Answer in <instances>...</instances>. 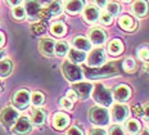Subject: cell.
I'll list each match as a JSON object with an SVG mask.
<instances>
[{
  "mask_svg": "<svg viewBox=\"0 0 149 135\" xmlns=\"http://www.w3.org/2000/svg\"><path fill=\"white\" fill-rule=\"evenodd\" d=\"M114 99L118 102H127L131 98V89L127 85H118L114 87Z\"/></svg>",
  "mask_w": 149,
  "mask_h": 135,
  "instance_id": "16",
  "label": "cell"
},
{
  "mask_svg": "<svg viewBox=\"0 0 149 135\" xmlns=\"http://www.w3.org/2000/svg\"><path fill=\"white\" fill-rule=\"evenodd\" d=\"M143 111H144V116L147 117V120L149 121V103L144 104V107H143Z\"/></svg>",
  "mask_w": 149,
  "mask_h": 135,
  "instance_id": "42",
  "label": "cell"
},
{
  "mask_svg": "<svg viewBox=\"0 0 149 135\" xmlns=\"http://www.w3.org/2000/svg\"><path fill=\"white\" fill-rule=\"evenodd\" d=\"M68 55H70V59L72 63H82L84 61H85L86 55L85 53L82 52V50H79V49H72L68 52Z\"/></svg>",
  "mask_w": 149,
  "mask_h": 135,
  "instance_id": "24",
  "label": "cell"
},
{
  "mask_svg": "<svg viewBox=\"0 0 149 135\" xmlns=\"http://www.w3.org/2000/svg\"><path fill=\"white\" fill-rule=\"evenodd\" d=\"M85 76L88 78H102V77H111L113 75L118 73L116 63H108L103 64L100 67H85Z\"/></svg>",
  "mask_w": 149,
  "mask_h": 135,
  "instance_id": "1",
  "label": "cell"
},
{
  "mask_svg": "<svg viewBox=\"0 0 149 135\" xmlns=\"http://www.w3.org/2000/svg\"><path fill=\"white\" fill-rule=\"evenodd\" d=\"M122 1H123V3H130L131 0H122Z\"/></svg>",
  "mask_w": 149,
  "mask_h": 135,
  "instance_id": "49",
  "label": "cell"
},
{
  "mask_svg": "<svg viewBox=\"0 0 149 135\" xmlns=\"http://www.w3.org/2000/svg\"><path fill=\"white\" fill-rule=\"evenodd\" d=\"M68 52H70V48H68V44L66 41H59V43L55 44L54 53L58 55V57H64Z\"/></svg>",
  "mask_w": 149,
  "mask_h": 135,
  "instance_id": "28",
  "label": "cell"
},
{
  "mask_svg": "<svg viewBox=\"0 0 149 135\" xmlns=\"http://www.w3.org/2000/svg\"><path fill=\"white\" fill-rule=\"evenodd\" d=\"M4 57H5V52H4L3 49H0V61H1V59L4 58Z\"/></svg>",
  "mask_w": 149,
  "mask_h": 135,
  "instance_id": "47",
  "label": "cell"
},
{
  "mask_svg": "<svg viewBox=\"0 0 149 135\" xmlns=\"http://www.w3.org/2000/svg\"><path fill=\"white\" fill-rule=\"evenodd\" d=\"M148 3L145 0H136V1L132 4L131 7V10L136 17H145L148 13Z\"/></svg>",
  "mask_w": 149,
  "mask_h": 135,
  "instance_id": "18",
  "label": "cell"
},
{
  "mask_svg": "<svg viewBox=\"0 0 149 135\" xmlns=\"http://www.w3.org/2000/svg\"><path fill=\"white\" fill-rule=\"evenodd\" d=\"M24 10L26 15H29L30 21H37L41 18V4L37 0H26L24 1Z\"/></svg>",
  "mask_w": 149,
  "mask_h": 135,
  "instance_id": "6",
  "label": "cell"
},
{
  "mask_svg": "<svg viewBox=\"0 0 149 135\" xmlns=\"http://www.w3.org/2000/svg\"><path fill=\"white\" fill-rule=\"evenodd\" d=\"M66 135H84V131L80 127H77V126H72V127H70L67 130Z\"/></svg>",
  "mask_w": 149,
  "mask_h": 135,
  "instance_id": "38",
  "label": "cell"
},
{
  "mask_svg": "<svg viewBox=\"0 0 149 135\" xmlns=\"http://www.w3.org/2000/svg\"><path fill=\"white\" fill-rule=\"evenodd\" d=\"M99 17H100V13H99V9L95 5H88L84 9V20L88 23L94 24L99 20Z\"/></svg>",
  "mask_w": 149,
  "mask_h": 135,
  "instance_id": "15",
  "label": "cell"
},
{
  "mask_svg": "<svg viewBox=\"0 0 149 135\" xmlns=\"http://www.w3.org/2000/svg\"><path fill=\"white\" fill-rule=\"evenodd\" d=\"M63 12V3L62 0H53L48 5L46 9L41 10V18H49V17H57Z\"/></svg>",
  "mask_w": 149,
  "mask_h": 135,
  "instance_id": "10",
  "label": "cell"
},
{
  "mask_svg": "<svg viewBox=\"0 0 149 135\" xmlns=\"http://www.w3.org/2000/svg\"><path fill=\"white\" fill-rule=\"evenodd\" d=\"M105 63V52L103 49L98 48L94 49L88 57V66L89 67H100Z\"/></svg>",
  "mask_w": 149,
  "mask_h": 135,
  "instance_id": "9",
  "label": "cell"
},
{
  "mask_svg": "<svg viewBox=\"0 0 149 135\" xmlns=\"http://www.w3.org/2000/svg\"><path fill=\"white\" fill-rule=\"evenodd\" d=\"M120 26L122 30L125 31H135V29L138 27V23L135 22V20L131 17V15H121L120 17V21H118Z\"/></svg>",
  "mask_w": 149,
  "mask_h": 135,
  "instance_id": "19",
  "label": "cell"
},
{
  "mask_svg": "<svg viewBox=\"0 0 149 135\" xmlns=\"http://www.w3.org/2000/svg\"><path fill=\"white\" fill-rule=\"evenodd\" d=\"M94 87V92H93V98L94 100L100 104L102 107H109L112 106V102H113V97H112L111 90H108L107 87L102 84H98L97 86Z\"/></svg>",
  "mask_w": 149,
  "mask_h": 135,
  "instance_id": "2",
  "label": "cell"
},
{
  "mask_svg": "<svg viewBox=\"0 0 149 135\" xmlns=\"http://www.w3.org/2000/svg\"><path fill=\"white\" fill-rule=\"evenodd\" d=\"M18 117H19V113H18L17 109L13 108V107H7L0 113V122L5 129L9 130V129L13 127V125L18 120Z\"/></svg>",
  "mask_w": 149,
  "mask_h": 135,
  "instance_id": "5",
  "label": "cell"
},
{
  "mask_svg": "<svg viewBox=\"0 0 149 135\" xmlns=\"http://www.w3.org/2000/svg\"><path fill=\"white\" fill-rule=\"evenodd\" d=\"M4 44H5V36L3 32H0V48H1Z\"/></svg>",
  "mask_w": 149,
  "mask_h": 135,
  "instance_id": "45",
  "label": "cell"
},
{
  "mask_svg": "<svg viewBox=\"0 0 149 135\" xmlns=\"http://www.w3.org/2000/svg\"><path fill=\"white\" fill-rule=\"evenodd\" d=\"M73 46L74 49L82 50V52H89L91 49V43H90L89 39L84 36H76L73 39Z\"/></svg>",
  "mask_w": 149,
  "mask_h": 135,
  "instance_id": "21",
  "label": "cell"
},
{
  "mask_svg": "<svg viewBox=\"0 0 149 135\" xmlns=\"http://www.w3.org/2000/svg\"><path fill=\"white\" fill-rule=\"evenodd\" d=\"M126 129H127V131H129L130 134H132V135H136V134H139L140 133V130H141V125H140V122H139L138 120H129L126 122Z\"/></svg>",
  "mask_w": 149,
  "mask_h": 135,
  "instance_id": "26",
  "label": "cell"
},
{
  "mask_svg": "<svg viewBox=\"0 0 149 135\" xmlns=\"http://www.w3.org/2000/svg\"><path fill=\"white\" fill-rule=\"evenodd\" d=\"M85 8V0H70L66 4V12L70 14H77Z\"/></svg>",
  "mask_w": 149,
  "mask_h": 135,
  "instance_id": "20",
  "label": "cell"
},
{
  "mask_svg": "<svg viewBox=\"0 0 149 135\" xmlns=\"http://www.w3.org/2000/svg\"><path fill=\"white\" fill-rule=\"evenodd\" d=\"M50 31H52V34L54 36L61 37V36H63L64 34H66L67 29H66V24H64V23H62V22H55V23L52 24Z\"/></svg>",
  "mask_w": 149,
  "mask_h": 135,
  "instance_id": "27",
  "label": "cell"
},
{
  "mask_svg": "<svg viewBox=\"0 0 149 135\" xmlns=\"http://www.w3.org/2000/svg\"><path fill=\"white\" fill-rule=\"evenodd\" d=\"M31 115H32V122L35 125H42L46 120V113L40 108H33Z\"/></svg>",
  "mask_w": 149,
  "mask_h": 135,
  "instance_id": "23",
  "label": "cell"
},
{
  "mask_svg": "<svg viewBox=\"0 0 149 135\" xmlns=\"http://www.w3.org/2000/svg\"><path fill=\"white\" fill-rule=\"evenodd\" d=\"M37 1H39L40 4H42V5H49L53 0H37Z\"/></svg>",
  "mask_w": 149,
  "mask_h": 135,
  "instance_id": "46",
  "label": "cell"
},
{
  "mask_svg": "<svg viewBox=\"0 0 149 135\" xmlns=\"http://www.w3.org/2000/svg\"><path fill=\"white\" fill-rule=\"evenodd\" d=\"M67 98L70 100H72V102H74V100L77 99V95H76V93H74L73 90H70V92L67 93Z\"/></svg>",
  "mask_w": 149,
  "mask_h": 135,
  "instance_id": "41",
  "label": "cell"
},
{
  "mask_svg": "<svg viewBox=\"0 0 149 135\" xmlns=\"http://www.w3.org/2000/svg\"><path fill=\"white\" fill-rule=\"evenodd\" d=\"M89 135H107V133H105L103 129H91Z\"/></svg>",
  "mask_w": 149,
  "mask_h": 135,
  "instance_id": "40",
  "label": "cell"
},
{
  "mask_svg": "<svg viewBox=\"0 0 149 135\" xmlns=\"http://www.w3.org/2000/svg\"><path fill=\"white\" fill-rule=\"evenodd\" d=\"M123 70L127 72H134L136 70V62L132 58H126L123 61Z\"/></svg>",
  "mask_w": 149,
  "mask_h": 135,
  "instance_id": "31",
  "label": "cell"
},
{
  "mask_svg": "<svg viewBox=\"0 0 149 135\" xmlns=\"http://www.w3.org/2000/svg\"><path fill=\"white\" fill-rule=\"evenodd\" d=\"M13 71V64L10 61L4 59V61H0V77H7L12 73Z\"/></svg>",
  "mask_w": 149,
  "mask_h": 135,
  "instance_id": "25",
  "label": "cell"
},
{
  "mask_svg": "<svg viewBox=\"0 0 149 135\" xmlns=\"http://www.w3.org/2000/svg\"><path fill=\"white\" fill-rule=\"evenodd\" d=\"M31 102V94L27 89H21L13 95V106L17 109H26Z\"/></svg>",
  "mask_w": 149,
  "mask_h": 135,
  "instance_id": "7",
  "label": "cell"
},
{
  "mask_svg": "<svg viewBox=\"0 0 149 135\" xmlns=\"http://www.w3.org/2000/svg\"><path fill=\"white\" fill-rule=\"evenodd\" d=\"M129 108L123 104H114L112 108V117L116 122H123L129 117Z\"/></svg>",
  "mask_w": 149,
  "mask_h": 135,
  "instance_id": "12",
  "label": "cell"
},
{
  "mask_svg": "<svg viewBox=\"0 0 149 135\" xmlns=\"http://www.w3.org/2000/svg\"><path fill=\"white\" fill-rule=\"evenodd\" d=\"M13 133L17 135H26L32 130V124H31L30 118L26 116H21L18 117V120L15 121V124L13 125Z\"/></svg>",
  "mask_w": 149,
  "mask_h": 135,
  "instance_id": "8",
  "label": "cell"
},
{
  "mask_svg": "<svg viewBox=\"0 0 149 135\" xmlns=\"http://www.w3.org/2000/svg\"><path fill=\"white\" fill-rule=\"evenodd\" d=\"M90 121L97 126H107L109 124V112L105 107H93L89 113Z\"/></svg>",
  "mask_w": 149,
  "mask_h": 135,
  "instance_id": "4",
  "label": "cell"
},
{
  "mask_svg": "<svg viewBox=\"0 0 149 135\" xmlns=\"http://www.w3.org/2000/svg\"><path fill=\"white\" fill-rule=\"evenodd\" d=\"M44 100H45L44 94L40 93V92H36V93H33L32 95H31V102H32V104L35 107L42 106L44 104Z\"/></svg>",
  "mask_w": 149,
  "mask_h": 135,
  "instance_id": "30",
  "label": "cell"
},
{
  "mask_svg": "<svg viewBox=\"0 0 149 135\" xmlns=\"http://www.w3.org/2000/svg\"><path fill=\"white\" fill-rule=\"evenodd\" d=\"M72 90L76 93L77 98L88 99L93 92V85L89 83H74L72 85Z\"/></svg>",
  "mask_w": 149,
  "mask_h": 135,
  "instance_id": "11",
  "label": "cell"
},
{
  "mask_svg": "<svg viewBox=\"0 0 149 135\" xmlns=\"http://www.w3.org/2000/svg\"><path fill=\"white\" fill-rule=\"evenodd\" d=\"M62 71H63L64 77L71 83H79L84 78L82 70L76 63H72L71 61H67L62 64Z\"/></svg>",
  "mask_w": 149,
  "mask_h": 135,
  "instance_id": "3",
  "label": "cell"
},
{
  "mask_svg": "<svg viewBox=\"0 0 149 135\" xmlns=\"http://www.w3.org/2000/svg\"><path fill=\"white\" fill-rule=\"evenodd\" d=\"M139 57H140V59H143L144 62H149V49L147 48H141L140 50H139Z\"/></svg>",
  "mask_w": 149,
  "mask_h": 135,
  "instance_id": "37",
  "label": "cell"
},
{
  "mask_svg": "<svg viewBox=\"0 0 149 135\" xmlns=\"http://www.w3.org/2000/svg\"><path fill=\"white\" fill-rule=\"evenodd\" d=\"M32 32L36 34V35H41V34L45 32V26L42 23H35L32 26Z\"/></svg>",
  "mask_w": 149,
  "mask_h": 135,
  "instance_id": "35",
  "label": "cell"
},
{
  "mask_svg": "<svg viewBox=\"0 0 149 135\" xmlns=\"http://www.w3.org/2000/svg\"><path fill=\"white\" fill-rule=\"evenodd\" d=\"M107 1L108 0H94V3L98 5V7H100V8H103L107 5Z\"/></svg>",
  "mask_w": 149,
  "mask_h": 135,
  "instance_id": "43",
  "label": "cell"
},
{
  "mask_svg": "<svg viewBox=\"0 0 149 135\" xmlns=\"http://www.w3.org/2000/svg\"><path fill=\"white\" fill-rule=\"evenodd\" d=\"M22 1V0H7V3L10 7H15V5H19V3Z\"/></svg>",
  "mask_w": 149,
  "mask_h": 135,
  "instance_id": "44",
  "label": "cell"
},
{
  "mask_svg": "<svg viewBox=\"0 0 149 135\" xmlns=\"http://www.w3.org/2000/svg\"><path fill=\"white\" fill-rule=\"evenodd\" d=\"M68 125H70V116L63 113V112H58L53 116V126L57 130H64Z\"/></svg>",
  "mask_w": 149,
  "mask_h": 135,
  "instance_id": "14",
  "label": "cell"
},
{
  "mask_svg": "<svg viewBox=\"0 0 149 135\" xmlns=\"http://www.w3.org/2000/svg\"><path fill=\"white\" fill-rule=\"evenodd\" d=\"M109 135H125V133H123V130L121 126H118V125H113V126L109 129Z\"/></svg>",
  "mask_w": 149,
  "mask_h": 135,
  "instance_id": "36",
  "label": "cell"
},
{
  "mask_svg": "<svg viewBox=\"0 0 149 135\" xmlns=\"http://www.w3.org/2000/svg\"><path fill=\"white\" fill-rule=\"evenodd\" d=\"M59 106L62 108H66V109H72V106H73V102L72 100H70L66 97V98H62L59 100Z\"/></svg>",
  "mask_w": 149,
  "mask_h": 135,
  "instance_id": "33",
  "label": "cell"
},
{
  "mask_svg": "<svg viewBox=\"0 0 149 135\" xmlns=\"http://www.w3.org/2000/svg\"><path fill=\"white\" fill-rule=\"evenodd\" d=\"M54 46H55V43L52 39H41L39 43L40 52L44 55H46V57H52L54 54Z\"/></svg>",
  "mask_w": 149,
  "mask_h": 135,
  "instance_id": "17",
  "label": "cell"
},
{
  "mask_svg": "<svg viewBox=\"0 0 149 135\" xmlns=\"http://www.w3.org/2000/svg\"><path fill=\"white\" fill-rule=\"evenodd\" d=\"M123 52V44L121 40L114 39L108 44V53L111 55H120Z\"/></svg>",
  "mask_w": 149,
  "mask_h": 135,
  "instance_id": "22",
  "label": "cell"
},
{
  "mask_svg": "<svg viewBox=\"0 0 149 135\" xmlns=\"http://www.w3.org/2000/svg\"><path fill=\"white\" fill-rule=\"evenodd\" d=\"M89 39H90V43H93L94 45H102L107 40V34H105L104 30L95 27V29H93L89 32Z\"/></svg>",
  "mask_w": 149,
  "mask_h": 135,
  "instance_id": "13",
  "label": "cell"
},
{
  "mask_svg": "<svg viewBox=\"0 0 149 135\" xmlns=\"http://www.w3.org/2000/svg\"><path fill=\"white\" fill-rule=\"evenodd\" d=\"M134 108V115L135 116H139V117H141V116H144V111H143V108H141V106H134L132 107Z\"/></svg>",
  "mask_w": 149,
  "mask_h": 135,
  "instance_id": "39",
  "label": "cell"
},
{
  "mask_svg": "<svg viewBox=\"0 0 149 135\" xmlns=\"http://www.w3.org/2000/svg\"><path fill=\"white\" fill-rule=\"evenodd\" d=\"M12 15H13L14 20L17 21H22L26 18V10H24V7L22 5H15L12 9Z\"/></svg>",
  "mask_w": 149,
  "mask_h": 135,
  "instance_id": "29",
  "label": "cell"
},
{
  "mask_svg": "<svg viewBox=\"0 0 149 135\" xmlns=\"http://www.w3.org/2000/svg\"><path fill=\"white\" fill-rule=\"evenodd\" d=\"M107 10L112 17H113V15H118L120 12H121V5L118 3H111V4L107 7Z\"/></svg>",
  "mask_w": 149,
  "mask_h": 135,
  "instance_id": "32",
  "label": "cell"
},
{
  "mask_svg": "<svg viewBox=\"0 0 149 135\" xmlns=\"http://www.w3.org/2000/svg\"><path fill=\"white\" fill-rule=\"evenodd\" d=\"M143 135H149V133H148V130H145L144 133H143Z\"/></svg>",
  "mask_w": 149,
  "mask_h": 135,
  "instance_id": "48",
  "label": "cell"
},
{
  "mask_svg": "<svg viewBox=\"0 0 149 135\" xmlns=\"http://www.w3.org/2000/svg\"><path fill=\"white\" fill-rule=\"evenodd\" d=\"M99 20H100V22L103 24H107V26H109V24L112 23V21H113V17H112L109 13H104V14H102L100 17H99Z\"/></svg>",
  "mask_w": 149,
  "mask_h": 135,
  "instance_id": "34",
  "label": "cell"
}]
</instances>
